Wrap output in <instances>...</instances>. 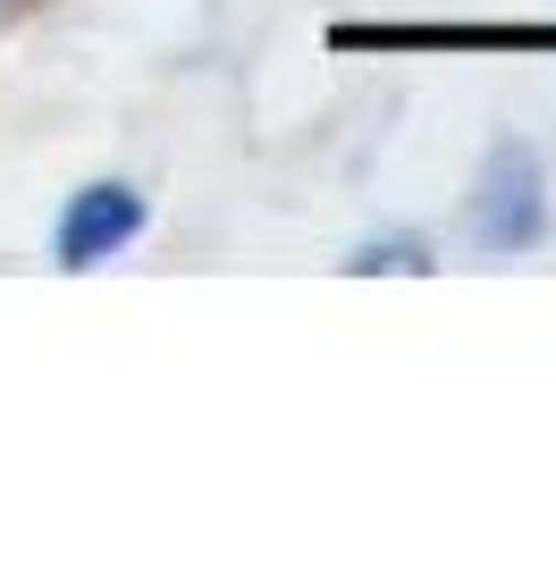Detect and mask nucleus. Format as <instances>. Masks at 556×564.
Returning <instances> with one entry per match:
<instances>
[{
  "label": "nucleus",
  "mask_w": 556,
  "mask_h": 564,
  "mask_svg": "<svg viewBox=\"0 0 556 564\" xmlns=\"http://www.w3.org/2000/svg\"><path fill=\"white\" fill-rule=\"evenodd\" d=\"M136 236H143V194L127 186V177H93V186L68 194V212L51 228V253H60V270H101V261H118Z\"/></svg>",
  "instance_id": "obj_2"
},
{
  "label": "nucleus",
  "mask_w": 556,
  "mask_h": 564,
  "mask_svg": "<svg viewBox=\"0 0 556 564\" xmlns=\"http://www.w3.org/2000/svg\"><path fill=\"white\" fill-rule=\"evenodd\" d=\"M548 236V169L532 143H489L472 177V245L481 253H532Z\"/></svg>",
  "instance_id": "obj_1"
},
{
  "label": "nucleus",
  "mask_w": 556,
  "mask_h": 564,
  "mask_svg": "<svg viewBox=\"0 0 556 564\" xmlns=\"http://www.w3.org/2000/svg\"><path fill=\"white\" fill-rule=\"evenodd\" d=\"M346 270H354V279H379V270H414V279H421V270H430V253H421L414 236H388V245H363Z\"/></svg>",
  "instance_id": "obj_3"
}]
</instances>
